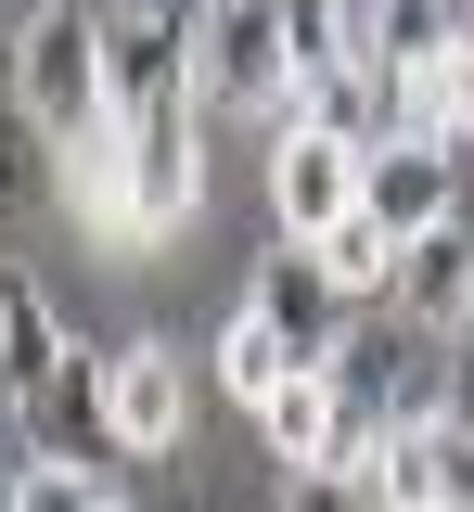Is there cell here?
<instances>
[{
  "label": "cell",
  "instance_id": "1",
  "mask_svg": "<svg viewBox=\"0 0 474 512\" xmlns=\"http://www.w3.org/2000/svg\"><path fill=\"white\" fill-rule=\"evenodd\" d=\"M193 103H205V116H257V128L308 116L282 0H193Z\"/></svg>",
  "mask_w": 474,
  "mask_h": 512
},
{
  "label": "cell",
  "instance_id": "2",
  "mask_svg": "<svg viewBox=\"0 0 474 512\" xmlns=\"http://www.w3.org/2000/svg\"><path fill=\"white\" fill-rule=\"evenodd\" d=\"M0 64H13V103L52 128L65 154L116 128V90H103V13H90V0H52V13H26Z\"/></svg>",
  "mask_w": 474,
  "mask_h": 512
},
{
  "label": "cell",
  "instance_id": "3",
  "mask_svg": "<svg viewBox=\"0 0 474 512\" xmlns=\"http://www.w3.org/2000/svg\"><path fill=\"white\" fill-rule=\"evenodd\" d=\"M359 192H372V141H346V128H321V116L270 128V231L321 244L334 218H359Z\"/></svg>",
  "mask_w": 474,
  "mask_h": 512
},
{
  "label": "cell",
  "instance_id": "4",
  "mask_svg": "<svg viewBox=\"0 0 474 512\" xmlns=\"http://www.w3.org/2000/svg\"><path fill=\"white\" fill-rule=\"evenodd\" d=\"M103 90H116V128L193 103V13L180 0H116L103 13Z\"/></svg>",
  "mask_w": 474,
  "mask_h": 512
},
{
  "label": "cell",
  "instance_id": "5",
  "mask_svg": "<svg viewBox=\"0 0 474 512\" xmlns=\"http://www.w3.org/2000/svg\"><path fill=\"white\" fill-rule=\"evenodd\" d=\"M193 423V372H180V346L167 333H129V346H103V448H129V461H167Z\"/></svg>",
  "mask_w": 474,
  "mask_h": 512
},
{
  "label": "cell",
  "instance_id": "6",
  "mask_svg": "<svg viewBox=\"0 0 474 512\" xmlns=\"http://www.w3.org/2000/svg\"><path fill=\"white\" fill-rule=\"evenodd\" d=\"M244 308L270 320V333L295 346V359H308V372H334V346L359 333V308H346V282L321 269V244H295V231H282V244L257 256V282H244Z\"/></svg>",
  "mask_w": 474,
  "mask_h": 512
},
{
  "label": "cell",
  "instance_id": "7",
  "mask_svg": "<svg viewBox=\"0 0 474 512\" xmlns=\"http://www.w3.org/2000/svg\"><path fill=\"white\" fill-rule=\"evenodd\" d=\"M116 154H129V218H141V244L193 231V205H205V103H167V116L116 128Z\"/></svg>",
  "mask_w": 474,
  "mask_h": 512
},
{
  "label": "cell",
  "instance_id": "8",
  "mask_svg": "<svg viewBox=\"0 0 474 512\" xmlns=\"http://www.w3.org/2000/svg\"><path fill=\"white\" fill-rule=\"evenodd\" d=\"M77 359H90V346H77V320L52 308L26 269H0V410H39Z\"/></svg>",
  "mask_w": 474,
  "mask_h": 512
},
{
  "label": "cell",
  "instance_id": "9",
  "mask_svg": "<svg viewBox=\"0 0 474 512\" xmlns=\"http://www.w3.org/2000/svg\"><path fill=\"white\" fill-rule=\"evenodd\" d=\"M359 205H372L398 244H423V231L462 218V167H449L436 141H410V128H398V141H372V192H359Z\"/></svg>",
  "mask_w": 474,
  "mask_h": 512
},
{
  "label": "cell",
  "instance_id": "10",
  "mask_svg": "<svg viewBox=\"0 0 474 512\" xmlns=\"http://www.w3.org/2000/svg\"><path fill=\"white\" fill-rule=\"evenodd\" d=\"M385 308H398L410 333H449V346L474 333V231L462 218L423 231V244H398V295H385Z\"/></svg>",
  "mask_w": 474,
  "mask_h": 512
},
{
  "label": "cell",
  "instance_id": "11",
  "mask_svg": "<svg viewBox=\"0 0 474 512\" xmlns=\"http://www.w3.org/2000/svg\"><path fill=\"white\" fill-rule=\"evenodd\" d=\"M372 500H385V512H474V448L449 436V423L385 436V448H372Z\"/></svg>",
  "mask_w": 474,
  "mask_h": 512
},
{
  "label": "cell",
  "instance_id": "12",
  "mask_svg": "<svg viewBox=\"0 0 474 512\" xmlns=\"http://www.w3.org/2000/svg\"><path fill=\"white\" fill-rule=\"evenodd\" d=\"M52 154H65V141L26 116V103H13V77H0V231H26V218L52 205V180H65Z\"/></svg>",
  "mask_w": 474,
  "mask_h": 512
},
{
  "label": "cell",
  "instance_id": "13",
  "mask_svg": "<svg viewBox=\"0 0 474 512\" xmlns=\"http://www.w3.org/2000/svg\"><path fill=\"white\" fill-rule=\"evenodd\" d=\"M65 205H77V231H90V244H141V218H129V154H116V128L65 154Z\"/></svg>",
  "mask_w": 474,
  "mask_h": 512
},
{
  "label": "cell",
  "instance_id": "14",
  "mask_svg": "<svg viewBox=\"0 0 474 512\" xmlns=\"http://www.w3.org/2000/svg\"><path fill=\"white\" fill-rule=\"evenodd\" d=\"M321 269L346 282V308H385V295H398V231L359 205V218H334V231H321Z\"/></svg>",
  "mask_w": 474,
  "mask_h": 512
},
{
  "label": "cell",
  "instance_id": "15",
  "mask_svg": "<svg viewBox=\"0 0 474 512\" xmlns=\"http://www.w3.org/2000/svg\"><path fill=\"white\" fill-rule=\"evenodd\" d=\"M295 372H308V359L282 346L270 320H257V308H231V333H218V384H231L244 410H270V384H295Z\"/></svg>",
  "mask_w": 474,
  "mask_h": 512
},
{
  "label": "cell",
  "instance_id": "16",
  "mask_svg": "<svg viewBox=\"0 0 474 512\" xmlns=\"http://www.w3.org/2000/svg\"><path fill=\"white\" fill-rule=\"evenodd\" d=\"M282 39H295V90H334L359 39H346V0H282Z\"/></svg>",
  "mask_w": 474,
  "mask_h": 512
},
{
  "label": "cell",
  "instance_id": "17",
  "mask_svg": "<svg viewBox=\"0 0 474 512\" xmlns=\"http://www.w3.org/2000/svg\"><path fill=\"white\" fill-rule=\"evenodd\" d=\"M90 500H103V487H90L77 461H26V474L0 487V512H90Z\"/></svg>",
  "mask_w": 474,
  "mask_h": 512
},
{
  "label": "cell",
  "instance_id": "18",
  "mask_svg": "<svg viewBox=\"0 0 474 512\" xmlns=\"http://www.w3.org/2000/svg\"><path fill=\"white\" fill-rule=\"evenodd\" d=\"M282 512H385L372 474H282Z\"/></svg>",
  "mask_w": 474,
  "mask_h": 512
},
{
  "label": "cell",
  "instance_id": "19",
  "mask_svg": "<svg viewBox=\"0 0 474 512\" xmlns=\"http://www.w3.org/2000/svg\"><path fill=\"white\" fill-rule=\"evenodd\" d=\"M449 436L474 448V333H462V397H449Z\"/></svg>",
  "mask_w": 474,
  "mask_h": 512
},
{
  "label": "cell",
  "instance_id": "20",
  "mask_svg": "<svg viewBox=\"0 0 474 512\" xmlns=\"http://www.w3.org/2000/svg\"><path fill=\"white\" fill-rule=\"evenodd\" d=\"M436 13H449V26H474V0H436Z\"/></svg>",
  "mask_w": 474,
  "mask_h": 512
},
{
  "label": "cell",
  "instance_id": "21",
  "mask_svg": "<svg viewBox=\"0 0 474 512\" xmlns=\"http://www.w3.org/2000/svg\"><path fill=\"white\" fill-rule=\"evenodd\" d=\"M90 512H129V500H116V487H103V500H90Z\"/></svg>",
  "mask_w": 474,
  "mask_h": 512
},
{
  "label": "cell",
  "instance_id": "22",
  "mask_svg": "<svg viewBox=\"0 0 474 512\" xmlns=\"http://www.w3.org/2000/svg\"><path fill=\"white\" fill-rule=\"evenodd\" d=\"M0 52H13V13H0Z\"/></svg>",
  "mask_w": 474,
  "mask_h": 512
}]
</instances>
